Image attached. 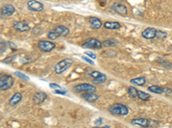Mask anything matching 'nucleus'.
<instances>
[{"mask_svg":"<svg viewBox=\"0 0 172 128\" xmlns=\"http://www.w3.org/2000/svg\"><path fill=\"white\" fill-rule=\"evenodd\" d=\"M109 112L113 115L126 116L129 114V108L122 103H114L110 106Z\"/></svg>","mask_w":172,"mask_h":128,"instance_id":"nucleus-1","label":"nucleus"},{"mask_svg":"<svg viewBox=\"0 0 172 128\" xmlns=\"http://www.w3.org/2000/svg\"><path fill=\"white\" fill-rule=\"evenodd\" d=\"M73 61L71 58H65L59 61L54 66V72L57 74H61L72 65Z\"/></svg>","mask_w":172,"mask_h":128,"instance_id":"nucleus-2","label":"nucleus"},{"mask_svg":"<svg viewBox=\"0 0 172 128\" xmlns=\"http://www.w3.org/2000/svg\"><path fill=\"white\" fill-rule=\"evenodd\" d=\"M14 84V79L11 75L4 74L0 76V90H9Z\"/></svg>","mask_w":172,"mask_h":128,"instance_id":"nucleus-3","label":"nucleus"},{"mask_svg":"<svg viewBox=\"0 0 172 128\" xmlns=\"http://www.w3.org/2000/svg\"><path fill=\"white\" fill-rule=\"evenodd\" d=\"M73 90L77 92H96V87L94 85L89 83H83L76 85L73 87Z\"/></svg>","mask_w":172,"mask_h":128,"instance_id":"nucleus-4","label":"nucleus"},{"mask_svg":"<svg viewBox=\"0 0 172 128\" xmlns=\"http://www.w3.org/2000/svg\"><path fill=\"white\" fill-rule=\"evenodd\" d=\"M85 49H93V50H99L102 47V43L100 42L96 38H89L82 45Z\"/></svg>","mask_w":172,"mask_h":128,"instance_id":"nucleus-5","label":"nucleus"},{"mask_svg":"<svg viewBox=\"0 0 172 128\" xmlns=\"http://www.w3.org/2000/svg\"><path fill=\"white\" fill-rule=\"evenodd\" d=\"M56 47L54 43L48 40H40L38 42V48L43 52H51Z\"/></svg>","mask_w":172,"mask_h":128,"instance_id":"nucleus-6","label":"nucleus"},{"mask_svg":"<svg viewBox=\"0 0 172 128\" xmlns=\"http://www.w3.org/2000/svg\"><path fill=\"white\" fill-rule=\"evenodd\" d=\"M27 6L29 10L34 11V12H40V11L43 10V9H44L43 4L36 0H29L27 4Z\"/></svg>","mask_w":172,"mask_h":128,"instance_id":"nucleus-7","label":"nucleus"},{"mask_svg":"<svg viewBox=\"0 0 172 128\" xmlns=\"http://www.w3.org/2000/svg\"><path fill=\"white\" fill-rule=\"evenodd\" d=\"M47 93L44 91H38L33 96V103L36 105H40L47 100Z\"/></svg>","mask_w":172,"mask_h":128,"instance_id":"nucleus-8","label":"nucleus"},{"mask_svg":"<svg viewBox=\"0 0 172 128\" xmlns=\"http://www.w3.org/2000/svg\"><path fill=\"white\" fill-rule=\"evenodd\" d=\"M112 8L119 15H122V16H126L127 15V13H128L127 8L124 4H120V3H115V4H114V5L112 6Z\"/></svg>","mask_w":172,"mask_h":128,"instance_id":"nucleus-9","label":"nucleus"},{"mask_svg":"<svg viewBox=\"0 0 172 128\" xmlns=\"http://www.w3.org/2000/svg\"><path fill=\"white\" fill-rule=\"evenodd\" d=\"M150 122H151V120L146 119V118H136L131 121V123L134 126H139V127L145 128L150 127Z\"/></svg>","mask_w":172,"mask_h":128,"instance_id":"nucleus-10","label":"nucleus"},{"mask_svg":"<svg viewBox=\"0 0 172 128\" xmlns=\"http://www.w3.org/2000/svg\"><path fill=\"white\" fill-rule=\"evenodd\" d=\"M16 12V8L12 4H5L2 7L1 9V14L4 16H10Z\"/></svg>","mask_w":172,"mask_h":128,"instance_id":"nucleus-11","label":"nucleus"},{"mask_svg":"<svg viewBox=\"0 0 172 128\" xmlns=\"http://www.w3.org/2000/svg\"><path fill=\"white\" fill-rule=\"evenodd\" d=\"M13 27L18 32H27L30 30L29 25L25 22H16L13 24Z\"/></svg>","mask_w":172,"mask_h":128,"instance_id":"nucleus-12","label":"nucleus"},{"mask_svg":"<svg viewBox=\"0 0 172 128\" xmlns=\"http://www.w3.org/2000/svg\"><path fill=\"white\" fill-rule=\"evenodd\" d=\"M156 33L157 29L153 27H148L142 32V37L146 39H152V38H156Z\"/></svg>","mask_w":172,"mask_h":128,"instance_id":"nucleus-13","label":"nucleus"},{"mask_svg":"<svg viewBox=\"0 0 172 128\" xmlns=\"http://www.w3.org/2000/svg\"><path fill=\"white\" fill-rule=\"evenodd\" d=\"M82 98H84V100L88 102V103H95L98 100L99 98V96L96 95L95 92H85Z\"/></svg>","mask_w":172,"mask_h":128,"instance_id":"nucleus-14","label":"nucleus"},{"mask_svg":"<svg viewBox=\"0 0 172 128\" xmlns=\"http://www.w3.org/2000/svg\"><path fill=\"white\" fill-rule=\"evenodd\" d=\"M88 21H89L90 25L91 26V27L94 28V29H99V28L102 27V22H101V20H100L99 18H97V17L90 16V17H89Z\"/></svg>","mask_w":172,"mask_h":128,"instance_id":"nucleus-15","label":"nucleus"},{"mask_svg":"<svg viewBox=\"0 0 172 128\" xmlns=\"http://www.w3.org/2000/svg\"><path fill=\"white\" fill-rule=\"evenodd\" d=\"M23 99V95L21 92H16L9 101V103L10 106H16Z\"/></svg>","mask_w":172,"mask_h":128,"instance_id":"nucleus-16","label":"nucleus"},{"mask_svg":"<svg viewBox=\"0 0 172 128\" xmlns=\"http://www.w3.org/2000/svg\"><path fill=\"white\" fill-rule=\"evenodd\" d=\"M103 26L105 28L111 30H116L121 27V24L117 22H106L103 24Z\"/></svg>","mask_w":172,"mask_h":128,"instance_id":"nucleus-17","label":"nucleus"},{"mask_svg":"<svg viewBox=\"0 0 172 128\" xmlns=\"http://www.w3.org/2000/svg\"><path fill=\"white\" fill-rule=\"evenodd\" d=\"M54 30L55 32H57L58 33H60V36H64V37H66V36H68L69 35V29L67 28V27H64V26H58V27H56Z\"/></svg>","mask_w":172,"mask_h":128,"instance_id":"nucleus-18","label":"nucleus"},{"mask_svg":"<svg viewBox=\"0 0 172 128\" xmlns=\"http://www.w3.org/2000/svg\"><path fill=\"white\" fill-rule=\"evenodd\" d=\"M131 84H133V85H139V86H142L144 85L146 82V79L145 77H138V78H134V79H132L130 80Z\"/></svg>","mask_w":172,"mask_h":128,"instance_id":"nucleus-19","label":"nucleus"},{"mask_svg":"<svg viewBox=\"0 0 172 128\" xmlns=\"http://www.w3.org/2000/svg\"><path fill=\"white\" fill-rule=\"evenodd\" d=\"M147 90L155 94H162V93H164V88L159 85H151L147 88Z\"/></svg>","mask_w":172,"mask_h":128,"instance_id":"nucleus-20","label":"nucleus"},{"mask_svg":"<svg viewBox=\"0 0 172 128\" xmlns=\"http://www.w3.org/2000/svg\"><path fill=\"white\" fill-rule=\"evenodd\" d=\"M119 44V41L116 39L111 38V39H107L105 41L102 42V46L104 47H112V46H115Z\"/></svg>","mask_w":172,"mask_h":128,"instance_id":"nucleus-21","label":"nucleus"},{"mask_svg":"<svg viewBox=\"0 0 172 128\" xmlns=\"http://www.w3.org/2000/svg\"><path fill=\"white\" fill-rule=\"evenodd\" d=\"M127 94L131 98H138V90L134 86H129L128 87Z\"/></svg>","mask_w":172,"mask_h":128,"instance_id":"nucleus-22","label":"nucleus"},{"mask_svg":"<svg viewBox=\"0 0 172 128\" xmlns=\"http://www.w3.org/2000/svg\"><path fill=\"white\" fill-rule=\"evenodd\" d=\"M138 98L140 99L141 101H148L151 98V95L145 91L138 90Z\"/></svg>","mask_w":172,"mask_h":128,"instance_id":"nucleus-23","label":"nucleus"},{"mask_svg":"<svg viewBox=\"0 0 172 128\" xmlns=\"http://www.w3.org/2000/svg\"><path fill=\"white\" fill-rule=\"evenodd\" d=\"M60 37V34L58 33L57 32H55L54 30L51 31L47 33V38H49L50 40H55L57 38H59Z\"/></svg>","mask_w":172,"mask_h":128,"instance_id":"nucleus-24","label":"nucleus"},{"mask_svg":"<svg viewBox=\"0 0 172 128\" xmlns=\"http://www.w3.org/2000/svg\"><path fill=\"white\" fill-rule=\"evenodd\" d=\"M106 80H107V76L104 74V75L102 76V77H99V78H96V79H93V83L100 85V84L104 83Z\"/></svg>","mask_w":172,"mask_h":128,"instance_id":"nucleus-25","label":"nucleus"},{"mask_svg":"<svg viewBox=\"0 0 172 128\" xmlns=\"http://www.w3.org/2000/svg\"><path fill=\"white\" fill-rule=\"evenodd\" d=\"M167 37V33H165L164 31L157 30L156 33V38H160V39H164Z\"/></svg>","mask_w":172,"mask_h":128,"instance_id":"nucleus-26","label":"nucleus"},{"mask_svg":"<svg viewBox=\"0 0 172 128\" xmlns=\"http://www.w3.org/2000/svg\"><path fill=\"white\" fill-rule=\"evenodd\" d=\"M90 77H92L93 79H96V78H99V77H102L104 74H102V73H100V72H98V71H92L91 73H90Z\"/></svg>","mask_w":172,"mask_h":128,"instance_id":"nucleus-27","label":"nucleus"},{"mask_svg":"<svg viewBox=\"0 0 172 128\" xmlns=\"http://www.w3.org/2000/svg\"><path fill=\"white\" fill-rule=\"evenodd\" d=\"M15 75H16L18 78H20V79L25 80H29V76H27L26 74H24L23 73H21V72H15Z\"/></svg>","mask_w":172,"mask_h":128,"instance_id":"nucleus-28","label":"nucleus"},{"mask_svg":"<svg viewBox=\"0 0 172 128\" xmlns=\"http://www.w3.org/2000/svg\"><path fill=\"white\" fill-rule=\"evenodd\" d=\"M85 55L87 56L89 58H91V59H96V55L93 52H90V51H85Z\"/></svg>","mask_w":172,"mask_h":128,"instance_id":"nucleus-29","label":"nucleus"},{"mask_svg":"<svg viewBox=\"0 0 172 128\" xmlns=\"http://www.w3.org/2000/svg\"><path fill=\"white\" fill-rule=\"evenodd\" d=\"M49 87H50L51 89H54V90L62 89L60 85H59L58 84H56V83H50V84H49Z\"/></svg>","mask_w":172,"mask_h":128,"instance_id":"nucleus-30","label":"nucleus"},{"mask_svg":"<svg viewBox=\"0 0 172 128\" xmlns=\"http://www.w3.org/2000/svg\"><path fill=\"white\" fill-rule=\"evenodd\" d=\"M55 94H60V95H65L66 94V90H62V89H58V90H54Z\"/></svg>","mask_w":172,"mask_h":128,"instance_id":"nucleus-31","label":"nucleus"},{"mask_svg":"<svg viewBox=\"0 0 172 128\" xmlns=\"http://www.w3.org/2000/svg\"><path fill=\"white\" fill-rule=\"evenodd\" d=\"M82 59L84 61H85L86 62H88V63H90V64H95L94 63V61L92 60H90L89 57H86V56H82Z\"/></svg>","mask_w":172,"mask_h":128,"instance_id":"nucleus-32","label":"nucleus"},{"mask_svg":"<svg viewBox=\"0 0 172 128\" xmlns=\"http://www.w3.org/2000/svg\"><path fill=\"white\" fill-rule=\"evenodd\" d=\"M164 93H165V94H166L167 96H168V95L171 96V95H172V90H171V89H169V88H164Z\"/></svg>","mask_w":172,"mask_h":128,"instance_id":"nucleus-33","label":"nucleus"},{"mask_svg":"<svg viewBox=\"0 0 172 128\" xmlns=\"http://www.w3.org/2000/svg\"><path fill=\"white\" fill-rule=\"evenodd\" d=\"M102 118H98V120H96V121H95V124H96V125H98L99 123L101 124V123H102Z\"/></svg>","mask_w":172,"mask_h":128,"instance_id":"nucleus-34","label":"nucleus"},{"mask_svg":"<svg viewBox=\"0 0 172 128\" xmlns=\"http://www.w3.org/2000/svg\"><path fill=\"white\" fill-rule=\"evenodd\" d=\"M92 128H110V126H103V127H93Z\"/></svg>","mask_w":172,"mask_h":128,"instance_id":"nucleus-35","label":"nucleus"},{"mask_svg":"<svg viewBox=\"0 0 172 128\" xmlns=\"http://www.w3.org/2000/svg\"><path fill=\"white\" fill-rule=\"evenodd\" d=\"M3 44H4V43L0 41V55H1L2 53H3V51H3V47H1V45H3Z\"/></svg>","mask_w":172,"mask_h":128,"instance_id":"nucleus-36","label":"nucleus"}]
</instances>
